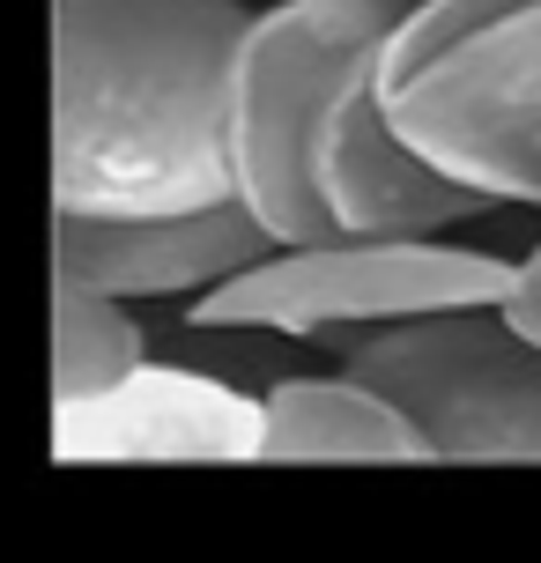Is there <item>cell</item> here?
Instances as JSON below:
<instances>
[{
	"mask_svg": "<svg viewBox=\"0 0 541 563\" xmlns=\"http://www.w3.org/2000/svg\"><path fill=\"white\" fill-rule=\"evenodd\" d=\"M519 8H527V0H423V8L386 37V59H378L386 89H400L408 75H423L430 59H445L453 45L483 37L489 23H505V15H519Z\"/></svg>",
	"mask_w": 541,
	"mask_h": 563,
	"instance_id": "cell-11",
	"label": "cell"
},
{
	"mask_svg": "<svg viewBox=\"0 0 541 563\" xmlns=\"http://www.w3.org/2000/svg\"><path fill=\"white\" fill-rule=\"evenodd\" d=\"M245 0H53V208L164 216L238 194Z\"/></svg>",
	"mask_w": 541,
	"mask_h": 563,
	"instance_id": "cell-1",
	"label": "cell"
},
{
	"mask_svg": "<svg viewBox=\"0 0 541 563\" xmlns=\"http://www.w3.org/2000/svg\"><path fill=\"white\" fill-rule=\"evenodd\" d=\"M519 260L430 238H312L275 245L186 305L194 334H364L445 305H505Z\"/></svg>",
	"mask_w": 541,
	"mask_h": 563,
	"instance_id": "cell-2",
	"label": "cell"
},
{
	"mask_svg": "<svg viewBox=\"0 0 541 563\" xmlns=\"http://www.w3.org/2000/svg\"><path fill=\"white\" fill-rule=\"evenodd\" d=\"M305 8H319L327 23H342L349 37H371V45H386L423 0H305Z\"/></svg>",
	"mask_w": 541,
	"mask_h": 563,
	"instance_id": "cell-12",
	"label": "cell"
},
{
	"mask_svg": "<svg viewBox=\"0 0 541 563\" xmlns=\"http://www.w3.org/2000/svg\"><path fill=\"white\" fill-rule=\"evenodd\" d=\"M260 460H430V445L378 386L327 371L260 394Z\"/></svg>",
	"mask_w": 541,
	"mask_h": 563,
	"instance_id": "cell-9",
	"label": "cell"
},
{
	"mask_svg": "<svg viewBox=\"0 0 541 563\" xmlns=\"http://www.w3.org/2000/svg\"><path fill=\"white\" fill-rule=\"evenodd\" d=\"M342 371L423 430L430 460H541V341L505 305H445L349 334Z\"/></svg>",
	"mask_w": 541,
	"mask_h": 563,
	"instance_id": "cell-3",
	"label": "cell"
},
{
	"mask_svg": "<svg viewBox=\"0 0 541 563\" xmlns=\"http://www.w3.org/2000/svg\"><path fill=\"white\" fill-rule=\"evenodd\" d=\"M53 460H260V400L216 371L134 364L104 394L53 400Z\"/></svg>",
	"mask_w": 541,
	"mask_h": 563,
	"instance_id": "cell-7",
	"label": "cell"
},
{
	"mask_svg": "<svg viewBox=\"0 0 541 563\" xmlns=\"http://www.w3.org/2000/svg\"><path fill=\"white\" fill-rule=\"evenodd\" d=\"M386 53H364L312 119V194L342 238H430L483 216L489 194L438 170L386 112Z\"/></svg>",
	"mask_w": 541,
	"mask_h": 563,
	"instance_id": "cell-6",
	"label": "cell"
},
{
	"mask_svg": "<svg viewBox=\"0 0 541 563\" xmlns=\"http://www.w3.org/2000/svg\"><path fill=\"white\" fill-rule=\"evenodd\" d=\"M134 364H148V356H142V327H134L126 297L53 275V400L104 394Z\"/></svg>",
	"mask_w": 541,
	"mask_h": 563,
	"instance_id": "cell-10",
	"label": "cell"
},
{
	"mask_svg": "<svg viewBox=\"0 0 541 563\" xmlns=\"http://www.w3.org/2000/svg\"><path fill=\"white\" fill-rule=\"evenodd\" d=\"M386 112L475 194L541 208V0L386 89Z\"/></svg>",
	"mask_w": 541,
	"mask_h": 563,
	"instance_id": "cell-5",
	"label": "cell"
},
{
	"mask_svg": "<svg viewBox=\"0 0 541 563\" xmlns=\"http://www.w3.org/2000/svg\"><path fill=\"white\" fill-rule=\"evenodd\" d=\"M275 253V230L245 200L164 208V216H59L53 208V275L112 297H200L223 275Z\"/></svg>",
	"mask_w": 541,
	"mask_h": 563,
	"instance_id": "cell-8",
	"label": "cell"
},
{
	"mask_svg": "<svg viewBox=\"0 0 541 563\" xmlns=\"http://www.w3.org/2000/svg\"><path fill=\"white\" fill-rule=\"evenodd\" d=\"M364 53H386L371 37H349L305 0H283L253 15L238 45V89H230V156H238V200L275 230V245L342 238L312 194V119L327 89Z\"/></svg>",
	"mask_w": 541,
	"mask_h": 563,
	"instance_id": "cell-4",
	"label": "cell"
},
{
	"mask_svg": "<svg viewBox=\"0 0 541 563\" xmlns=\"http://www.w3.org/2000/svg\"><path fill=\"white\" fill-rule=\"evenodd\" d=\"M505 311H512L519 327L541 341V245L527 260H519V275H512V297H505Z\"/></svg>",
	"mask_w": 541,
	"mask_h": 563,
	"instance_id": "cell-13",
	"label": "cell"
}]
</instances>
